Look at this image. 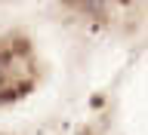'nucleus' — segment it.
I'll use <instances>...</instances> for the list:
<instances>
[{"label":"nucleus","mask_w":148,"mask_h":135,"mask_svg":"<svg viewBox=\"0 0 148 135\" xmlns=\"http://www.w3.org/2000/svg\"><path fill=\"white\" fill-rule=\"evenodd\" d=\"M16 98V92H0V104H3V101H12Z\"/></svg>","instance_id":"f257e3e1"}]
</instances>
